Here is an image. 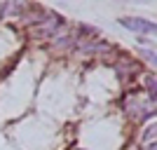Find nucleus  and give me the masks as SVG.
<instances>
[{
	"label": "nucleus",
	"mask_w": 157,
	"mask_h": 150,
	"mask_svg": "<svg viewBox=\"0 0 157 150\" xmlns=\"http://www.w3.org/2000/svg\"><path fill=\"white\" fill-rule=\"evenodd\" d=\"M120 21V26L129 28V31H136V33H148V35H155L157 33V26L152 24V21L148 19H138V17H122Z\"/></svg>",
	"instance_id": "nucleus-1"
},
{
	"label": "nucleus",
	"mask_w": 157,
	"mask_h": 150,
	"mask_svg": "<svg viewBox=\"0 0 157 150\" xmlns=\"http://www.w3.org/2000/svg\"><path fill=\"white\" fill-rule=\"evenodd\" d=\"M138 54H141V56H143V59L148 61L150 66H155V63H157V56H155V52H152V49H141Z\"/></svg>",
	"instance_id": "nucleus-2"
},
{
	"label": "nucleus",
	"mask_w": 157,
	"mask_h": 150,
	"mask_svg": "<svg viewBox=\"0 0 157 150\" xmlns=\"http://www.w3.org/2000/svg\"><path fill=\"white\" fill-rule=\"evenodd\" d=\"M152 131H155V127H148V129H145V141H152Z\"/></svg>",
	"instance_id": "nucleus-3"
}]
</instances>
